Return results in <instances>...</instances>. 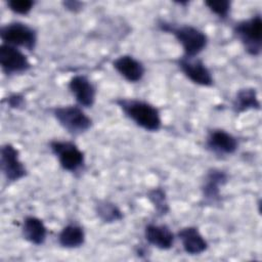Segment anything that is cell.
<instances>
[{"mask_svg":"<svg viewBox=\"0 0 262 262\" xmlns=\"http://www.w3.org/2000/svg\"><path fill=\"white\" fill-rule=\"evenodd\" d=\"M0 169L6 182L13 183L27 176L28 170L19 158V151L11 143H4L0 148Z\"/></svg>","mask_w":262,"mask_h":262,"instance_id":"obj_7","label":"cell"},{"mask_svg":"<svg viewBox=\"0 0 262 262\" xmlns=\"http://www.w3.org/2000/svg\"><path fill=\"white\" fill-rule=\"evenodd\" d=\"M228 182V174L219 168H211L205 174L201 191L204 202L216 205L221 201V188Z\"/></svg>","mask_w":262,"mask_h":262,"instance_id":"obj_11","label":"cell"},{"mask_svg":"<svg viewBox=\"0 0 262 262\" xmlns=\"http://www.w3.org/2000/svg\"><path fill=\"white\" fill-rule=\"evenodd\" d=\"M6 5L10 11L19 15H28L34 5L35 1L33 0H8L6 1Z\"/></svg>","mask_w":262,"mask_h":262,"instance_id":"obj_22","label":"cell"},{"mask_svg":"<svg viewBox=\"0 0 262 262\" xmlns=\"http://www.w3.org/2000/svg\"><path fill=\"white\" fill-rule=\"evenodd\" d=\"M204 4L207 8L217 15L220 19H226L230 13L231 2L228 0H217V1H205Z\"/></svg>","mask_w":262,"mask_h":262,"instance_id":"obj_21","label":"cell"},{"mask_svg":"<svg viewBox=\"0 0 262 262\" xmlns=\"http://www.w3.org/2000/svg\"><path fill=\"white\" fill-rule=\"evenodd\" d=\"M176 237L179 239L182 250L190 256L201 255L209 248L207 239L196 226L189 225L180 228L176 233Z\"/></svg>","mask_w":262,"mask_h":262,"instance_id":"obj_14","label":"cell"},{"mask_svg":"<svg viewBox=\"0 0 262 262\" xmlns=\"http://www.w3.org/2000/svg\"><path fill=\"white\" fill-rule=\"evenodd\" d=\"M86 233L83 228L78 223L71 222L64 225L57 235V243L59 247L63 249H78L85 244Z\"/></svg>","mask_w":262,"mask_h":262,"instance_id":"obj_17","label":"cell"},{"mask_svg":"<svg viewBox=\"0 0 262 262\" xmlns=\"http://www.w3.org/2000/svg\"><path fill=\"white\" fill-rule=\"evenodd\" d=\"M115 71L127 82L138 83L145 75V67L136 57L130 54H122L112 61Z\"/></svg>","mask_w":262,"mask_h":262,"instance_id":"obj_13","label":"cell"},{"mask_svg":"<svg viewBox=\"0 0 262 262\" xmlns=\"http://www.w3.org/2000/svg\"><path fill=\"white\" fill-rule=\"evenodd\" d=\"M6 102L10 108H14V110L23 108L26 105V99L21 93L10 94L9 96H7Z\"/></svg>","mask_w":262,"mask_h":262,"instance_id":"obj_23","label":"cell"},{"mask_svg":"<svg viewBox=\"0 0 262 262\" xmlns=\"http://www.w3.org/2000/svg\"><path fill=\"white\" fill-rule=\"evenodd\" d=\"M176 66L191 83L203 87L213 86L214 78L212 72L198 56L185 57L181 55L176 59Z\"/></svg>","mask_w":262,"mask_h":262,"instance_id":"obj_9","label":"cell"},{"mask_svg":"<svg viewBox=\"0 0 262 262\" xmlns=\"http://www.w3.org/2000/svg\"><path fill=\"white\" fill-rule=\"evenodd\" d=\"M205 145L212 154L226 157L233 155L237 150L238 140L230 132L221 128H214L208 132Z\"/></svg>","mask_w":262,"mask_h":262,"instance_id":"obj_10","label":"cell"},{"mask_svg":"<svg viewBox=\"0 0 262 262\" xmlns=\"http://www.w3.org/2000/svg\"><path fill=\"white\" fill-rule=\"evenodd\" d=\"M146 196L159 216H164L169 212V204L165 190L162 187H155L147 191Z\"/></svg>","mask_w":262,"mask_h":262,"instance_id":"obj_20","label":"cell"},{"mask_svg":"<svg viewBox=\"0 0 262 262\" xmlns=\"http://www.w3.org/2000/svg\"><path fill=\"white\" fill-rule=\"evenodd\" d=\"M143 235L145 242L161 251H167L173 248L175 234L166 224L148 223L144 226Z\"/></svg>","mask_w":262,"mask_h":262,"instance_id":"obj_15","label":"cell"},{"mask_svg":"<svg viewBox=\"0 0 262 262\" xmlns=\"http://www.w3.org/2000/svg\"><path fill=\"white\" fill-rule=\"evenodd\" d=\"M0 67L5 76L11 77L27 73L31 70L32 63L30 62L28 55L21 49L1 43Z\"/></svg>","mask_w":262,"mask_h":262,"instance_id":"obj_8","label":"cell"},{"mask_svg":"<svg viewBox=\"0 0 262 262\" xmlns=\"http://www.w3.org/2000/svg\"><path fill=\"white\" fill-rule=\"evenodd\" d=\"M57 124L71 136L86 133L93 125L92 119L78 104L58 105L51 110Z\"/></svg>","mask_w":262,"mask_h":262,"instance_id":"obj_3","label":"cell"},{"mask_svg":"<svg viewBox=\"0 0 262 262\" xmlns=\"http://www.w3.org/2000/svg\"><path fill=\"white\" fill-rule=\"evenodd\" d=\"M114 102L123 115L137 127L147 132H158L162 128L160 110L152 103L130 97H118Z\"/></svg>","mask_w":262,"mask_h":262,"instance_id":"obj_1","label":"cell"},{"mask_svg":"<svg viewBox=\"0 0 262 262\" xmlns=\"http://www.w3.org/2000/svg\"><path fill=\"white\" fill-rule=\"evenodd\" d=\"M231 107L234 114L239 115L250 110H260L261 103L257 90L253 87H244L238 89L232 99Z\"/></svg>","mask_w":262,"mask_h":262,"instance_id":"obj_18","label":"cell"},{"mask_svg":"<svg viewBox=\"0 0 262 262\" xmlns=\"http://www.w3.org/2000/svg\"><path fill=\"white\" fill-rule=\"evenodd\" d=\"M49 148L62 170L73 174L84 170L85 154L74 141L51 140Z\"/></svg>","mask_w":262,"mask_h":262,"instance_id":"obj_6","label":"cell"},{"mask_svg":"<svg viewBox=\"0 0 262 262\" xmlns=\"http://www.w3.org/2000/svg\"><path fill=\"white\" fill-rule=\"evenodd\" d=\"M84 4H85L84 2L77 1V0H66L62 2V6L64 7V9L73 13L80 12L83 9Z\"/></svg>","mask_w":262,"mask_h":262,"instance_id":"obj_24","label":"cell"},{"mask_svg":"<svg viewBox=\"0 0 262 262\" xmlns=\"http://www.w3.org/2000/svg\"><path fill=\"white\" fill-rule=\"evenodd\" d=\"M68 89L74 96L76 104L83 108H90L96 100V88L85 75H75L68 82Z\"/></svg>","mask_w":262,"mask_h":262,"instance_id":"obj_12","label":"cell"},{"mask_svg":"<svg viewBox=\"0 0 262 262\" xmlns=\"http://www.w3.org/2000/svg\"><path fill=\"white\" fill-rule=\"evenodd\" d=\"M158 28L165 33L174 36L181 45L185 57H196L208 45L206 33L192 25H175L166 20H160Z\"/></svg>","mask_w":262,"mask_h":262,"instance_id":"obj_2","label":"cell"},{"mask_svg":"<svg viewBox=\"0 0 262 262\" xmlns=\"http://www.w3.org/2000/svg\"><path fill=\"white\" fill-rule=\"evenodd\" d=\"M232 31L249 55H260L262 49V18L260 13L235 23Z\"/></svg>","mask_w":262,"mask_h":262,"instance_id":"obj_4","label":"cell"},{"mask_svg":"<svg viewBox=\"0 0 262 262\" xmlns=\"http://www.w3.org/2000/svg\"><path fill=\"white\" fill-rule=\"evenodd\" d=\"M0 38L4 44L34 51L38 43V32L26 23L13 20L0 28Z\"/></svg>","mask_w":262,"mask_h":262,"instance_id":"obj_5","label":"cell"},{"mask_svg":"<svg viewBox=\"0 0 262 262\" xmlns=\"http://www.w3.org/2000/svg\"><path fill=\"white\" fill-rule=\"evenodd\" d=\"M21 236L29 244L42 246L47 238V227L42 219L36 216H26L21 223Z\"/></svg>","mask_w":262,"mask_h":262,"instance_id":"obj_16","label":"cell"},{"mask_svg":"<svg viewBox=\"0 0 262 262\" xmlns=\"http://www.w3.org/2000/svg\"><path fill=\"white\" fill-rule=\"evenodd\" d=\"M94 211L97 218L106 224L119 222L124 218L122 210L108 200H98L94 205Z\"/></svg>","mask_w":262,"mask_h":262,"instance_id":"obj_19","label":"cell"}]
</instances>
